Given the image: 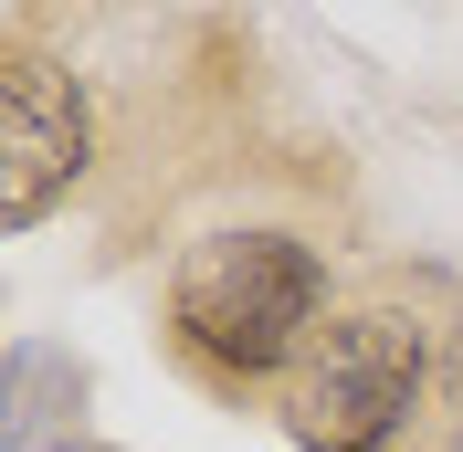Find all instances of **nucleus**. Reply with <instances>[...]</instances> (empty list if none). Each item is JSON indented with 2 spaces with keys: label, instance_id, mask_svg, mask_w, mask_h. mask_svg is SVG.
Listing matches in <instances>:
<instances>
[{
  "label": "nucleus",
  "instance_id": "nucleus-1",
  "mask_svg": "<svg viewBox=\"0 0 463 452\" xmlns=\"http://www.w3.org/2000/svg\"><path fill=\"white\" fill-rule=\"evenodd\" d=\"M326 315V263L295 231H211L169 274V337L211 368V379H274L285 358L317 347Z\"/></svg>",
  "mask_w": 463,
  "mask_h": 452
},
{
  "label": "nucleus",
  "instance_id": "nucleus-2",
  "mask_svg": "<svg viewBox=\"0 0 463 452\" xmlns=\"http://www.w3.org/2000/svg\"><path fill=\"white\" fill-rule=\"evenodd\" d=\"M421 379H432L421 326L390 306H358L337 326H317V347L295 368V400H285V431L306 452H390L421 421Z\"/></svg>",
  "mask_w": 463,
  "mask_h": 452
},
{
  "label": "nucleus",
  "instance_id": "nucleus-3",
  "mask_svg": "<svg viewBox=\"0 0 463 452\" xmlns=\"http://www.w3.org/2000/svg\"><path fill=\"white\" fill-rule=\"evenodd\" d=\"M85 169H95V106H85V85H74L63 63L22 53L11 85H0V221L32 231Z\"/></svg>",
  "mask_w": 463,
  "mask_h": 452
},
{
  "label": "nucleus",
  "instance_id": "nucleus-4",
  "mask_svg": "<svg viewBox=\"0 0 463 452\" xmlns=\"http://www.w3.org/2000/svg\"><path fill=\"white\" fill-rule=\"evenodd\" d=\"M442 400H453V421H463V326H453V347H442Z\"/></svg>",
  "mask_w": 463,
  "mask_h": 452
},
{
  "label": "nucleus",
  "instance_id": "nucleus-5",
  "mask_svg": "<svg viewBox=\"0 0 463 452\" xmlns=\"http://www.w3.org/2000/svg\"><path fill=\"white\" fill-rule=\"evenodd\" d=\"M53 452H106V442H53Z\"/></svg>",
  "mask_w": 463,
  "mask_h": 452
}]
</instances>
